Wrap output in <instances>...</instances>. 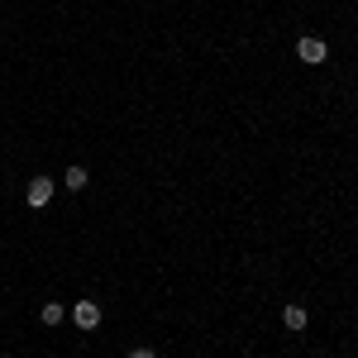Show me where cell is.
<instances>
[{
	"instance_id": "7",
	"label": "cell",
	"mask_w": 358,
	"mask_h": 358,
	"mask_svg": "<svg viewBox=\"0 0 358 358\" xmlns=\"http://www.w3.org/2000/svg\"><path fill=\"white\" fill-rule=\"evenodd\" d=\"M129 358H153V349H134V354H129Z\"/></svg>"
},
{
	"instance_id": "1",
	"label": "cell",
	"mask_w": 358,
	"mask_h": 358,
	"mask_svg": "<svg viewBox=\"0 0 358 358\" xmlns=\"http://www.w3.org/2000/svg\"><path fill=\"white\" fill-rule=\"evenodd\" d=\"M24 201H29L34 210H43V205L53 201V177H34L29 181V191H24Z\"/></svg>"
},
{
	"instance_id": "5",
	"label": "cell",
	"mask_w": 358,
	"mask_h": 358,
	"mask_svg": "<svg viewBox=\"0 0 358 358\" xmlns=\"http://www.w3.org/2000/svg\"><path fill=\"white\" fill-rule=\"evenodd\" d=\"M287 330H306V306H287Z\"/></svg>"
},
{
	"instance_id": "3",
	"label": "cell",
	"mask_w": 358,
	"mask_h": 358,
	"mask_svg": "<svg viewBox=\"0 0 358 358\" xmlns=\"http://www.w3.org/2000/svg\"><path fill=\"white\" fill-rule=\"evenodd\" d=\"M296 58H301V63H325V43H320V38H301V43H296Z\"/></svg>"
},
{
	"instance_id": "4",
	"label": "cell",
	"mask_w": 358,
	"mask_h": 358,
	"mask_svg": "<svg viewBox=\"0 0 358 358\" xmlns=\"http://www.w3.org/2000/svg\"><path fill=\"white\" fill-rule=\"evenodd\" d=\"M63 315H67V311H63V301H43V311H38V320H43V325H58Z\"/></svg>"
},
{
	"instance_id": "2",
	"label": "cell",
	"mask_w": 358,
	"mask_h": 358,
	"mask_svg": "<svg viewBox=\"0 0 358 358\" xmlns=\"http://www.w3.org/2000/svg\"><path fill=\"white\" fill-rule=\"evenodd\" d=\"M72 320H77V330H96L100 325V306L96 301H77L72 306Z\"/></svg>"
},
{
	"instance_id": "6",
	"label": "cell",
	"mask_w": 358,
	"mask_h": 358,
	"mask_svg": "<svg viewBox=\"0 0 358 358\" xmlns=\"http://www.w3.org/2000/svg\"><path fill=\"white\" fill-rule=\"evenodd\" d=\"M63 181H67V186H72V191H82V186H87V168H77V163H72V168H67V177H63Z\"/></svg>"
}]
</instances>
